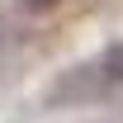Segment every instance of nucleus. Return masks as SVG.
<instances>
[{
	"label": "nucleus",
	"instance_id": "obj_1",
	"mask_svg": "<svg viewBox=\"0 0 123 123\" xmlns=\"http://www.w3.org/2000/svg\"><path fill=\"white\" fill-rule=\"evenodd\" d=\"M99 80H109V85H123V43H109V47H104Z\"/></svg>",
	"mask_w": 123,
	"mask_h": 123
},
{
	"label": "nucleus",
	"instance_id": "obj_2",
	"mask_svg": "<svg viewBox=\"0 0 123 123\" xmlns=\"http://www.w3.org/2000/svg\"><path fill=\"white\" fill-rule=\"evenodd\" d=\"M24 5H29V10H47L52 0H24Z\"/></svg>",
	"mask_w": 123,
	"mask_h": 123
}]
</instances>
